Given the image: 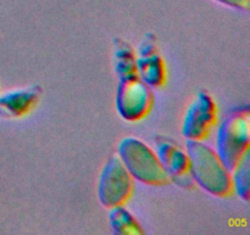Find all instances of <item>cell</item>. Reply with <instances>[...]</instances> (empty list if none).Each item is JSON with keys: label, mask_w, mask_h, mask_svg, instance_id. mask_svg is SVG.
<instances>
[{"label": "cell", "mask_w": 250, "mask_h": 235, "mask_svg": "<svg viewBox=\"0 0 250 235\" xmlns=\"http://www.w3.org/2000/svg\"><path fill=\"white\" fill-rule=\"evenodd\" d=\"M112 44V63L119 78L115 98L117 114L126 121H139L153 109V90L137 72L136 50L131 44L121 38H115Z\"/></svg>", "instance_id": "6da1fadb"}, {"label": "cell", "mask_w": 250, "mask_h": 235, "mask_svg": "<svg viewBox=\"0 0 250 235\" xmlns=\"http://www.w3.org/2000/svg\"><path fill=\"white\" fill-rule=\"evenodd\" d=\"M186 151L189 159L190 176L195 185L217 197H227L233 193L231 170L214 148L203 141H187Z\"/></svg>", "instance_id": "7a4b0ae2"}, {"label": "cell", "mask_w": 250, "mask_h": 235, "mask_svg": "<svg viewBox=\"0 0 250 235\" xmlns=\"http://www.w3.org/2000/svg\"><path fill=\"white\" fill-rule=\"evenodd\" d=\"M250 112L249 107H239L229 112L217 126L216 151L225 165L232 169L249 151Z\"/></svg>", "instance_id": "3957f363"}, {"label": "cell", "mask_w": 250, "mask_h": 235, "mask_svg": "<svg viewBox=\"0 0 250 235\" xmlns=\"http://www.w3.org/2000/svg\"><path fill=\"white\" fill-rule=\"evenodd\" d=\"M117 154L134 180L151 186L171 183L153 148L137 137H125L117 146Z\"/></svg>", "instance_id": "277c9868"}, {"label": "cell", "mask_w": 250, "mask_h": 235, "mask_svg": "<svg viewBox=\"0 0 250 235\" xmlns=\"http://www.w3.org/2000/svg\"><path fill=\"white\" fill-rule=\"evenodd\" d=\"M134 190V179L119 154L110 157L98 180V200L106 208L126 205Z\"/></svg>", "instance_id": "5b68a950"}, {"label": "cell", "mask_w": 250, "mask_h": 235, "mask_svg": "<svg viewBox=\"0 0 250 235\" xmlns=\"http://www.w3.org/2000/svg\"><path fill=\"white\" fill-rule=\"evenodd\" d=\"M219 120V109L211 94L199 91L188 105L182 122L187 141H204L211 135Z\"/></svg>", "instance_id": "8992f818"}, {"label": "cell", "mask_w": 250, "mask_h": 235, "mask_svg": "<svg viewBox=\"0 0 250 235\" xmlns=\"http://www.w3.org/2000/svg\"><path fill=\"white\" fill-rule=\"evenodd\" d=\"M154 144V152L167 173L171 183L185 188H194L195 184L190 176L189 159L186 148H182L177 142L165 136L156 137Z\"/></svg>", "instance_id": "52a82bcc"}, {"label": "cell", "mask_w": 250, "mask_h": 235, "mask_svg": "<svg viewBox=\"0 0 250 235\" xmlns=\"http://www.w3.org/2000/svg\"><path fill=\"white\" fill-rule=\"evenodd\" d=\"M136 68L139 77L144 83L153 88L163 87L167 80L165 61L158 49L155 33L144 34L136 50Z\"/></svg>", "instance_id": "ba28073f"}, {"label": "cell", "mask_w": 250, "mask_h": 235, "mask_svg": "<svg viewBox=\"0 0 250 235\" xmlns=\"http://www.w3.org/2000/svg\"><path fill=\"white\" fill-rule=\"evenodd\" d=\"M42 94L43 90L38 85L0 93V117L7 119L24 117L37 107Z\"/></svg>", "instance_id": "9c48e42d"}, {"label": "cell", "mask_w": 250, "mask_h": 235, "mask_svg": "<svg viewBox=\"0 0 250 235\" xmlns=\"http://www.w3.org/2000/svg\"><path fill=\"white\" fill-rule=\"evenodd\" d=\"M109 224L117 235H142L144 229L125 205L109 208Z\"/></svg>", "instance_id": "30bf717a"}, {"label": "cell", "mask_w": 250, "mask_h": 235, "mask_svg": "<svg viewBox=\"0 0 250 235\" xmlns=\"http://www.w3.org/2000/svg\"><path fill=\"white\" fill-rule=\"evenodd\" d=\"M233 192L242 200L248 201L250 195V152L248 151L243 158L238 162L231 171Z\"/></svg>", "instance_id": "8fae6325"}, {"label": "cell", "mask_w": 250, "mask_h": 235, "mask_svg": "<svg viewBox=\"0 0 250 235\" xmlns=\"http://www.w3.org/2000/svg\"><path fill=\"white\" fill-rule=\"evenodd\" d=\"M214 1L237 10H246V11L249 10L250 6V0H214Z\"/></svg>", "instance_id": "7c38bea8"}]
</instances>
